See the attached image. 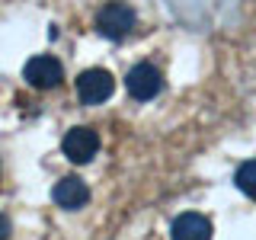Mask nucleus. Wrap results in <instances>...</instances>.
Here are the masks:
<instances>
[{"instance_id": "nucleus-1", "label": "nucleus", "mask_w": 256, "mask_h": 240, "mask_svg": "<svg viewBox=\"0 0 256 240\" xmlns=\"http://www.w3.org/2000/svg\"><path fill=\"white\" fill-rule=\"evenodd\" d=\"M134 20H138V16H134V10L128 4H109L96 13V29H100L102 38L118 42V38H125L128 32L134 29Z\"/></svg>"}, {"instance_id": "nucleus-2", "label": "nucleus", "mask_w": 256, "mask_h": 240, "mask_svg": "<svg viewBox=\"0 0 256 240\" xmlns=\"http://www.w3.org/2000/svg\"><path fill=\"white\" fill-rule=\"evenodd\" d=\"M112 90H116V80H112V74L106 68H86L77 77V96L84 106H96V102L109 100Z\"/></svg>"}, {"instance_id": "nucleus-3", "label": "nucleus", "mask_w": 256, "mask_h": 240, "mask_svg": "<svg viewBox=\"0 0 256 240\" xmlns=\"http://www.w3.org/2000/svg\"><path fill=\"white\" fill-rule=\"evenodd\" d=\"M61 150H64V157L74 160V164H90L96 157V150H100V134H96L90 125H77L64 134Z\"/></svg>"}, {"instance_id": "nucleus-4", "label": "nucleus", "mask_w": 256, "mask_h": 240, "mask_svg": "<svg viewBox=\"0 0 256 240\" xmlns=\"http://www.w3.org/2000/svg\"><path fill=\"white\" fill-rule=\"evenodd\" d=\"M125 86H128V93H132L134 100H154V96L164 90V74H160L154 64L141 61V64H134V68L128 70Z\"/></svg>"}, {"instance_id": "nucleus-5", "label": "nucleus", "mask_w": 256, "mask_h": 240, "mask_svg": "<svg viewBox=\"0 0 256 240\" xmlns=\"http://www.w3.org/2000/svg\"><path fill=\"white\" fill-rule=\"evenodd\" d=\"M26 80L29 86H36V90H52V86H58L64 80V68L58 58H52V54H36V58L26 61Z\"/></svg>"}, {"instance_id": "nucleus-6", "label": "nucleus", "mask_w": 256, "mask_h": 240, "mask_svg": "<svg viewBox=\"0 0 256 240\" xmlns=\"http://www.w3.org/2000/svg\"><path fill=\"white\" fill-rule=\"evenodd\" d=\"M54 202L61 208H68V212H77V208H84L90 202V189H86V182L80 180V176H64V180L54 186Z\"/></svg>"}, {"instance_id": "nucleus-7", "label": "nucleus", "mask_w": 256, "mask_h": 240, "mask_svg": "<svg viewBox=\"0 0 256 240\" xmlns=\"http://www.w3.org/2000/svg\"><path fill=\"white\" fill-rule=\"evenodd\" d=\"M170 234L173 240H212V221L198 212H186L173 221Z\"/></svg>"}, {"instance_id": "nucleus-8", "label": "nucleus", "mask_w": 256, "mask_h": 240, "mask_svg": "<svg viewBox=\"0 0 256 240\" xmlns=\"http://www.w3.org/2000/svg\"><path fill=\"white\" fill-rule=\"evenodd\" d=\"M234 182L240 186V192H246L250 198H256V160H246V164L237 166Z\"/></svg>"}, {"instance_id": "nucleus-9", "label": "nucleus", "mask_w": 256, "mask_h": 240, "mask_svg": "<svg viewBox=\"0 0 256 240\" xmlns=\"http://www.w3.org/2000/svg\"><path fill=\"white\" fill-rule=\"evenodd\" d=\"M6 237H10V221L0 214V240H6Z\"/></svg>"}]
</instances>
